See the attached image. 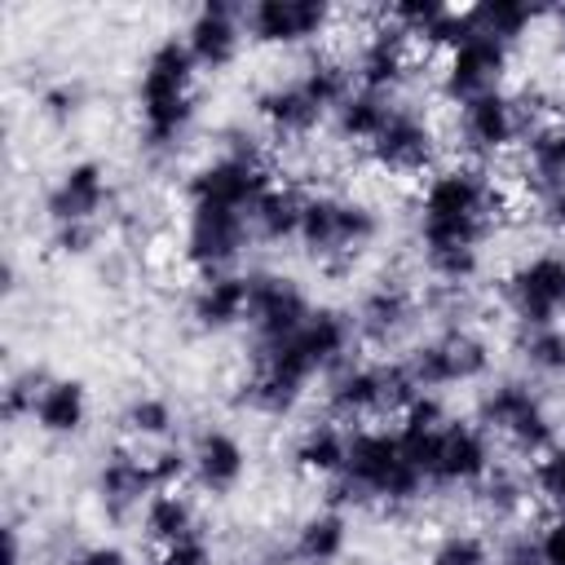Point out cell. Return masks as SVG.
Segmentation results:
<instances>
[{
    "instance_id": "obj_1",
    "label": "cell",
    "mask_w": 565,
    "mask_h": 565,
    "mask_svg": "<svg viewBox=\"0 0 565 565\" xmlns=\"http://www.w3.org/2000/svg\"><path fill=\"white\" fill-rule=\"evenodd\" d=\"M512 190L490 177L481 163L437 168L415 207V234L424 252V269L446 282L463 287L481 274V243L508 221Z\"/></svg>"
},
{
    "instance_id": "obj_2",
    "label": "cell",
    "mask_w": 565,
    "mask_h": 565,
    "mask_svg": "<svg viewBox=\"0 0 565 565\" xmlns=\"http://www.w3.org/2000/svg\"><path fill=\"white\" fill-rule=\"evenodd\" d=\"M358 331L340 309H313L305 327L274 344H256L252 371L238 384V406L256 415H291L313 375H335L349 362Z\"/></svg>"
},
{
    "instance_id": "obj_3",
    "label": "cell",
    "mask_w": 565,
    "mask_h": 565,
    "mask_svg": "<svg viewBox=\"0 0 565 565\" xmlns=\"http://www.w3.org/2000/svg\"><path fill=\"white\" fill-rule=\"evenodd\" d=\"M402 446L424 477V486L437 490H477L481 477L494 468L490 433L481 424L450 419L437 402V393H419L402 411Z\"/></svg>"
},
{
    "instance_id": "obj_4",
    "label": "cell",
    "mask_w": 565,
    "mask_h": 565,
    "mask_svg": "<svg viewBox=\"0 0 565 565\" xmlns=\"http://www.w3.org/2000/svg\"><path fill=\"white\" fill-rule=\"evenodd\" d=\"M194 84H199V66L185 40L168 35L146 53L141 79H137V128H141V150L150 159L172 154L190 132L199 110Z\"/></svg>"
},
{
    "instance_id": "obj_5",
    "label": "cell",
    "mask_w": 565,
    "mask_h": 565,
    "mask_svg": "<svg viewBox=\"0 0 565 565\" xmlns=\"http://www.w3.org/2000/svg\"><path fill=\"white\" fill-rule=\"evenodd\" d=\"M424 490V477L415 472L402 433L388 428H349V463L331 481V508L344 503H380V508H406Z\"/></svg>"
},
{
    "instance_id": "obj_6",
    "label": "cell",
    "mask_w": 565,
    "mask_h": 565,
    "mask_svg": "<svg viewBox=\"0 0 565 565\" xmlns=\"http://www.w3.org/2000/svg\"><path fill=\"white\" fill-rule=\"evenodd\" d=\"M419 397V384L411 380L406 362H344L327 380V411L344 428H366V419L402 415Z\"/></svg>"
},
{
    "instance_id": "obj_7",
    "label": "cell",
    "mask_w": 565,
    "mask_h": 565,
    "mask_svg": "<svg viewBox=\"0 0 565 565\" xmlns=\"http://www.w3.org/2000/svg\"><path fill=\"white\" fill-rule=\"evenodd\" d=\"M274 185L269 159L252 132H234L216 159L190 172L185 181V203L190 207H225V212H247L260 203V194Z\"/></svg>"
},
{
    "instance_id": "obj_8",
    "label": "cell",
    "mask_w": 565,
    "mask_h": 565,
    "mask_svg": "<svg viewBox=\"0 0 565 565\" xmlns=\"http://www.w3.org/2000/svg\"><path fill=\"white\" fill-rule=\"evenodd\" d=\"M380 238V212L349 194H309L300 221V247L327 269L353 265Z\"/></svg>"
},
{
    "instance_id": "obj_9",
    "label": "cell",
    "mask_w": 565,
    "mask_h": 565,
    "mask_svg": "<svg viewBox=\"0 0 565 565\" xmlns=\"http://www.w3.org/2000/svg\"><path fill=\"white\" fill-rule=\"evenodd\" d=\"M477 424L486 433L503 437L521 455H543L547 446H556L552 411H547L543 393L530 388V380H499V384H490L481 393V402H477Z\"/></svg>"
},
{
    "instance_id": "obj_10",
    "label": "cell",
    "mask_w": 565,
    "mask_h": 565,
    "mask_svg": "<svg viewBox=\"0 0 565 565\" xmlns=\"http://www.w3.org/2000/svg\"><path fill=\"white\" fill-rule=\"evenodd\" d=\"M402 362H406L411 380L419 384V393H437V388H455V384H477V380H486L494 353H490V344H486L477 331H468V327L455 322V327L437 331L433 340L415 344Z\"/></svg>"
},
{
    "instance_id": "obj_11",
    "label": "cell",
    "mask_w": 565,
    "mask_h": 565,
    "mask_svg": "<svg viewBox=\"0 0 565 565\" xmlns=\"http://www.w3.org/2000/svg\"><path fill=\"white\" fill-rule=\"evenodd\" d=\"M371 163L384 172V177H397V181H428L437 172V159H441V137L437 128L419 115V110H406V106H393L388 124L375 132V141L366 146Z\"/></svg>"
},
{
    "instance_id": "obj_12",
    "label": "cell",
    "mask_w": 565,
    "mask_h": 565,
    "mask_svg": "<svg viewBox=\"0 0 565 565\" xmlns=\"http://www.w3.org/2000/svg\"><path fill=\"white\" fill-rule=\"evenodd\" d=\"M252 243V216L247 212H225V207H190L181 256L199 278L230 274V265L243 256Z\"/></svg>"
},
{
    "instance_id": "obj_13",
    "label": "cell",
    "mask_w": 565,
    "mask_h": 565,
    "mask_svg": "<svg viewBox=\"0 0 565 565\" xmlns=\"http://www.w3.org/2000/svg\"><path fill=\"white\" fill-rule=\"evenodd\" d=\"M455 132H459V146L468 150L472 163L503 159L516 141H525V124H521L516 97L503 93V88L463 102L459 115H455Z\"/></svg>"
},
{
    "instance_id": "obj_14",
    "label": "cell",
    "mask_w": 565,
    "mask_h": 565,
    "mask_svg": "<svg viewBox=\"0 0 565 565\" xmlns=\"http://www.w3.org/2000/svg\"><path fill=\"white\" fill-rule=\"evenodd\" d=\"M503 305L521 327H552L565 313V252L521 260L503 278Z\"/></svg>"
},
{
    "instance_id": "obj_15",
    "label": "cell",
    "mask_w": 565,
    "mask_h": 565,
    "mask_svg": "<svg viewBox=\"0 0 565 565\" xmlns=\"http://www.w3.org/2000/svg\"><path fill=\"white\" fill-rule=\"evenodd\" d=\"M331 22H335V13L322 0H256V4H243L247 40L252 44H265V49L309 44Z\"/></svg>"
},
{
    "instance_id": "obj_16",
    "label": "cell",
    "mask_w": 565,
    "mask_h": 565,
    "mask_svg": "<svg viewBox=\"0 0 565 565\" xmlns=\"http://www.w3.org/2000/svg\"><path fill=\"white\" fill-rule=\"evenodd\" d=\"M252 282V296H247V327L256 335V344H274L282 335H291L296 327L309 322L313 305L305 296V287L291 278V274H247Z\"/></svg>"
},
{
    "instance_id": "obj_17",
    "label": "cell",
    "mask_w": 565,
    "mask_h": 565,
    "mask_svg": "<svg viewBox=\"0 0 565 565\" xmlns=\"http://www.w3.org/2000/svg\"><path fill=\"white\" fill-rule=\"evenodd\" d=\"M508 62H512V49L499 44V40H486V35H472L463 40L459 49L446 53L441 62V97L463 106L481 93H494L503 88V75H508Z\"/></svg>"
},
{
    "instance_id": "obj_18",
    "label": "cell",
    "mask_w": 565,
    "mask_h": 565,
    "mask_svg": "<svg viewBox=\"0 0 565 565\" xmlns=\"http://www.w3.org/2000/svg\"><path fill=\"white\" fill-rule=\"evenodd\" d=\"M411 62H415V44L384 18V9L371 18V31L358 44V62H353V79L366 93H384L393 97L406 79H411Z\"/></svg>"
},
{
    "instance_id": "obj_19",
    "label": "cell",
    "mask_w": 565,
    "mask_h": 565,
    "mask_svg": "<svg viewBox=\"0 0 565 565\" xmlns=\"http://www.w3.org/2000/svg\"><path fill=\"white\" fill-rule=\"evenodd\" d=\"M110 207V177L97 159H75L57 172V181L44 194V212L57 225H97Z\"/></svg>"
},
{
    "instance_id": "obj_20",
    "label": "cell",
    "mask_w": 565,
    "mask_h": 565,
    "mask_svg": "<svg viewBox=\"0 0 565 565\" xmlns=\"http://www.w3.org/2000/svg\"><path fill=\"white\" fill-rule=\"evenodd\" d=\"M106 516H128V512H141L163 486L154 477V463L150 455H137V450H110L97 468V481H93Z\"/></svg>"
},
{
    "instance_id": "obj_21",
    "label": "cell",
    "mask_w": 565,
    "mask_h": 565,
    "mask_svg": "<svg viewBox=\"0 0 565 565\" xmlns=\"http://www.w3.org/2000/svg\"><path fill=\"white\" fill-rule=\"evenodd\" d=\"M331 110L305 88V79H282V84H269L256 93V119L265 124V132L274 141H305L309 132L322 128Z\"/></svg>"
},
{
    "instance_id": "obj_22",
    "label": "cell",
    "mask_w": 565,
    "mask_h": 565,
    "mask_svg": "<svg viewBox=\"0 0 565 565\" xmlns=\"http://www.w3.org/2000/svg\"><path fill=\"white\" fill-rule=\"evenodd\" d=\"M349 318H353L358 340H366V344H375V349H388V344H397V340L415 327L419 300H415V291L402 287V282H380V287H371V291L358 300V309H353Z\"/></svg>"
},
{
    "instance_id": "obj_23",
    "label": "cell",
    "mask_w": 565,
    "mask_h": 565,
    "mask_svg": "<svg viewBox=\"0 0 565 565\" xmlns=\"http://www.w3.org/2000/svg\"><path fill=\"white\" fill-rule=\"evenodd\" d=\"M243 9L238 4H203L185 22V49L199 71H225L243 49Z\"/></svg>"
},
{
    "instance_id": "obj_24",
    "label": "cell",
    "mask_w": 565,
    "mask_h": 565,
    "mask_svg": "<svg viewBox=\"0 0 565 565\" xmlns=\"http://www.w3.org/2000/svg\"><path fill=\"white\" fill-rule=\"evenodd\" d=\"M247 477V446L230 428H203L190 441V481L207 494H230Z\"/></svg>"
},
{
    "instance_id": "obj_25",
    "label": "cell",
    "mask_w": 565,
    "mask_h": 565,
    "mask_svg": "<svg viewBox=\"0 0 565 565\" xmlns=\"http://www.w3.org/2000/svg\"><path fill=\"white\" fill-rule=\"evenodd\" d=\"M247 296H252V282L247 274H212V278H199L194 296H190V318L199 331H234L247 322Z\"/></svg>"
},
{
    "instance_id": "obj_26",
    "label": "cell",
    "mask_w": 565,
    "mask_h": 565,
    "mask_svg": "<svg viewBox=\"0 0 565 565\" xmlns=\"http://www.w3.org/2000/svg\"><path fill=\"white\" fill-rule=\"evenodd\" d=\"M31 424L44 437H75V433H84V424H88V388H84V380L49 375L40 397H35Z\"/></svg>"
},
{
    "instance_id": "obj_27",
    "label": "cell",
    "mask_w": 565,
    "mask_h": 565,
    "mask_svg": "<svg viewBox=\"0 0 565 565\" xmlns=\"http://www.w3.org/2000/svg\"><path fill=\"white\" fill-rule=\"evenodd\" d=\"M291 463L305 477L335 481L344 472V463H349V428L335 424V419H313L309 428H300V437L291 446Z\"/></svg>"
},
{
    "instance_id": "obj_28",
    "label": "cell",
    "mask_w": 565,
    "mask_h": 565,
    "mask_svg": "<svg viewBox=\"0 0 565 565\" xmlns=\"http://www.w3.org/2000/svg\"><path fill=\"white\" fill-rule=\"evenodd\" d=\"M344 547H349V516H344V508H331V503L322 512L305 516L291 539V556L300 565H335L344 556Z\"/></svg>"
},
{
    "instance_id": "obj_29",
    "label": "cell",
    "mask_w": 565,
    "mask_h": 565,
    "mask_svg": "<svg viewBox=\"0 0 565 565\" xmlns=\"http://www.w3.org/2000/svg\"><path fill=\"white\" fill-rule=\"evenodd\" d=\"M521 172H525L530 199H534V194H547V190H556V185H565V128H561V119H552V124L525 132Z\"/></svg>"
},
{
    "instance_id": "obj_30",
    "label": "cell",
    "mask_w": 565,
    "mask_h": 565,
    "mask_svg": "<svg viewBox=\"0 0 565 565\" xmlns=\"http://www.w3.org/2000/svg\"><path fill=\"white\" fill-rule=\"evenodd\" d=\"M305 203H309V194H300L296 185H269L260 194V203L252 207V238H260V243L300 238Z\"/></svg>"
},
{
    "instance_id": "obj_31",
    "label": "cell",
    "mask_w": 565,
    "mask_h": 565,
    "mask_svg": "<svg viewBox=\"0 0 565 565\" xmlns=\"http://www.w3.org/2000/svg\"><path fill=\"white\" fill-rule=\"evenodd\" d=\"M141 530L154 547H172L199 534V512L190 503V494L181 490H159L146 508H141Z\"/></svg>"
},
{
    "instance_id": "obj_32",
    "label": "cell",
    "mask_w": 565,
    "mask_h": 565,
    "mask_svg": "<svg viewBox=\"0 0 565 565\" xmlns=\"http://www.w3.org/2000/svg\"><path fill=\"white\" fill-rule=\"evenodd\" d=\"M539 18H543V9L521 4V0H486V4H472V9H468L472 35L499 40V44H508V49H512Z\"/></svg>"
},
{
    "instance_id": "obj_33",
    "label": "cell",
    "mask_w": 565,
    "mask_h": 565,
    "mask_svg": "<svg viewBox=\"0 0 565 565\" xmlns=\"http://www.w3.org/2000/svg\"><path fill=\"white\" fill-rule=\"evenodd\" d=\"M388 115H393V97H384V93H366V88H353L340 106H335V132L344 137V141H362V146H371L375 141V132L388 124Z\"/></svg>"
},
{
    "instance_id": "obj_34",
    "label": "cell",
    "mask_w": 565,
    "mask_h": 565,
    "mask_svg": "<svg viewBox=\"0 0 565 565\" xmlns=\"http://www.w3.org/2000/svg\"><path fill=\"white\" fill-rule=\"evenodd\" d=\"M530 494H534L530 477H521L516 468H503V463H494V468L481 477V486H477V499H481V508H486L494 521L521 516L525 503H530Z\"/></svg>"
},
{
    "instance_id": "obj_35",
    "label": "cell",
    "mask_w": 565,
    "mask_h": 565,
    "mask_svg": "<svg viewBox=\"0 0 565 565\" xmlns=\"http://www.w3.org/2000/svg\"><path fill=\"white\" fill-rule=\"evenodd\" d=\"M119 424L132 441H168L172 428H177V411L168 397L159 393H137L124 411H119Z\"/></svg>"
},
{
    "instance_id": "obj_36",
    "label": "cell",
    "mask_w": 565,
    "mask_h": 565,
    "mask_svg": "<svg viewBox=\"0 0 565 565\" xmlns=\"http://www.w3.org/2000/svg\"><path fill=\"white\" fill-rule=\"evenodd\" d=\"M516 353L521 362L543 375V380H565V327L552 322V327H525L521 340H516Z\"/></svg>"
},
{
    "instance_id": "obj_37",
    "label": "cell",
    "mask_w": 565,
    "mask_h": 565,
    "mask_svg": "<svg viewBox=\"0 0 565 565\" xmlns=\"http://www.w3.org/2000/svg\"><path fill=\"white\" fill-rule=\"evenodd\" d=\"M428 565H494V552L481 534L472 530H455L446 534L433 552H428Z\"/></svg>"
},
{
    "instance_id": "obj_38",
    "label": "cell",
    "mask_w": 565,
    "mask_h": 565,
    "mask_svg": "<svg viewBox=\"0 0 565 565\" xmlns=\"http://www.w3.org/2000/svg\"><path fill=\"white\" fill-rule=\"evenodd\" d=\"M530 486H534V494H539L543 503H552V508L565 512V441L547 446V450L534 459V468H530Z\"/></svg>"
},
{
    "instance_id": "obj_39",
    "label": "cell",
    "mask_w": 565,
    "mask_h": 565,
    "mask_svg": "<svg viewBox=\"0 0 565 565\" xmlns=\"http://www.w3.org/2000/svg\"><path fill=\"white\" fill-rule=\"evenodd\" d=\"M44 380H49L44 371H22V375H13V380L4 384V419H31Z\"/></svg>"
},
{
    "instance_id": "obj_40",
    "label": "cell",
    "mask_w": 565,
    "mask_h": 565,
    "mask_svg": "<svg viewBox=\"0 0 565 565\" xmlns=\"http://www.w3.org/2000/svg\"><path fill=\"white\" fill-rule=\"evenodd\" d=\"M154 565H216V552L207 547L203 534L185 539V543H172V547H159V561Z\"/></svg>"
},
{
    "instance_id": "obj_41",
    "label": "cell",
    "mask_w": 565,
    "mask_h": 565,
    "mask_svg": "<svg viewBox=\"0 0 565 565\" xmlns=\"http://www.w3.org/2000/svg\"><path fill=\"white\" fill-rule=\"evenodd\" d=\"M494 565H543L539 534H512L494 547Z\"/></svg>"
},
{
    "instance_id": "obj_42",
    "label": "cell",
    "mask_w": 565,
    "mask_h": 565,
    "mask_svg": "<svg viewBox=\"0 0 565 565\" xmlns=\"http://www.w3.org/2000/svg\"><path fill=\"white\" fill-rule=\"evenodd\" d=\"M79 102H84L79 84H57V88H49V93H44V115H49V119H57V124H66V119H75V115H79Z\"/></svg>"
},
{
    "instance_id": "obj_43",
    "label": "cell",
    "mask_w": 565,
    "mask_h": 565,
    "mask_svg": "<svg viewBox=\"0 0 565 565\" xmlns=\"http://www.w3.org/2000/svg\"><path fill=\"white\" fill-rule=\"evenodd\" d=\"M97 234H102V225H57L53 230V247L66 252V256H84V252H93Z\"/></svg>"
},
{
    "instance_id": "obj_44",
    "label": "cell",
    "mask_w": 565,
    "mask_h": 565,
    "mask_svg": "<svg viewBox=\"0 0 565 565\" xmlns=\"http://www.w3.org/2000/svg\"><path fill=\"white\" fill-rule=\"evenodd\" d=\"M66 565H132V561H128V552L115 547V543H88V547H75V552L66 556Z\"/></svg>"
},
{
    "instance_id": "obj_45",
    "label": "cell",
    "mask_w": 565,
    "mask_h": 565,
    "mask_svg": "<svg viewBox=\"0 0 565 565\" xmlns=\"http://www.w3.org/2000/svg\"><path fill=\"white\" fill-rule=\"evenodd\" d=\"M539 552H543V565H565V512L539 530Z\"/></svg>"
},
{
    "instance_id": "obj_46",
    "label": "cell",
    "mask_w": 565,
    "mask_h": 565,
    "mask_svg": "<svg viewBox=\"0 0 565 565\" xmlns=\"http://www.w3.org/2000/svg\"><path fill=\"white\" fill-rule=\"evenodd\" d=\"M534 216L547 230H565V185H556L547 194H534Z\"/></svg>"
},
{
    "instance_id": "obj_47",
    "label": "cell",
    "mask_w": 565,
    "mask_h": 565,
    "mask_svg": "<svg viewBox=\"0 0 565 565\" xmlns=\"http://www.w3.org/2000/svg\"><path fill=\"white\" fill-rule=\"evenodd\" d=\"M4 565H22V534H18V525H4Z\"/></svg>"
},
{
    "instance_id": "obj_48",
    "label": "cell",
    "mask_w": 565,
    "mask_h": 565,
    "mask_svg": "<svg viewBox=\"0 0 565 565\" xmlns=\"http://www.w3.org/2000/svg\"><path fill=\"white\" fill-rule=\"evenodd\" d=\"M552 18H556V31H561V49H565V4H556Z\"/></svg>"
},
{
    "instance_id": "obj_49",
    "label": "cell",
    "mask_w": 565,
    "mask_h": 565,
    "mask_svg": "<svg viewBox=\"0 0 565 565\" xmlns=\"http://www.w3.org/2000/svg\"><path fill=\"white\" fill-rule=\"evenodd\" d=\"M561 128H565V110H561Z\"/></svg>"
}]
</instances>
